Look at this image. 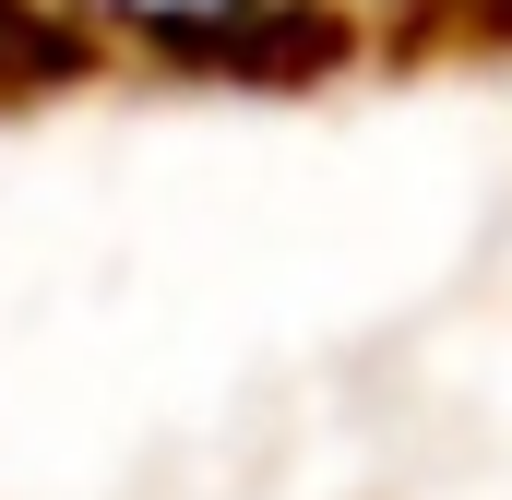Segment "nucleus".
Returning <instances> with one entry per match:
<instances>
[{"instance_id": "f257e3e1", "label": "nucleus", "mask_w": 512, "mask_h": 500, "mask_svg": "<svg viewBox=\"0 0 512 500\" xmlns=\"http://www.w3.org/2000/svg\"><path fill=\"white\" fill-rule=\"evenodd\" d=\"M96 36H131V48H239L262 36L286 0H72Z\"/></svg>"}]
</instances>
